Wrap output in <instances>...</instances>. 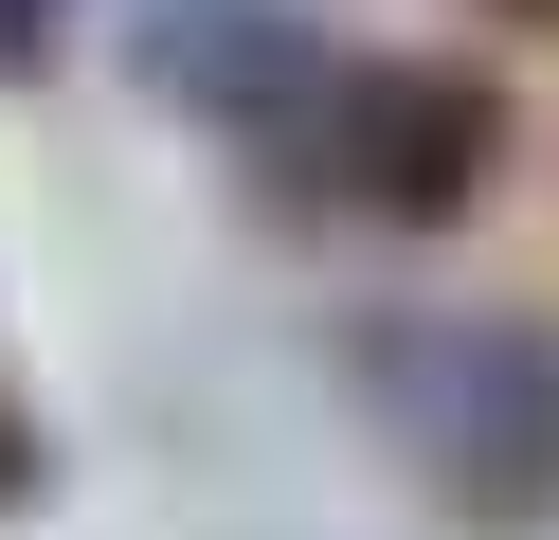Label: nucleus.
<instances>
[{
	"mask_svg": "<svg viewBox=\"0 0 559 540\" xmlns=\"http://www.w3.org/2000/svg\"><path fill=\"white\" fill-rule=\"evenodd\" d=\"M343 396L415 468L451 540H559V324L506 307H379L343 324Z\"/></svg>",
	"mask_w": 559,
	"mask_h": 540,
	"instance_id": "nucleus-1",
	"label": "nucleus"
},
{
	"mask_svg": "<svg viewBox=\"0 0 559 540\" xmlns=\"http://www.w3.org/2000/svg\"><path fill=\"white\" fill-rule=\"evenodd\" d=\"M506 180V91L451 55H325L307 127L253 163L271 216H361V235H451Z\"/></svg>",
	"mask_w": 559,
	"mask_h": 540,
	"instance_id": "nucleus-2",
	"label": "nucleus"
},
{
	"mask_svg": "<svg viewBox=\"0 0 559 540\" xmlns=\"http://www.w3.org/2000/svg\"><path fill=\"white\" fill-rule=\"evenodd\" d=\"M325 55H343V36H307L289 0H163L127 72H145V91L181 108V127H217V144H235V180H253L271 144L307 127V91H325Z\"/></svg>",
	"mask_w": 559,
	"mask_h": 540,
	"instance_id": "nucleus-3",
	"label": "nucleus"
},
{
	"mask_svg": "<svg viewBox=\"0 0 559 540\" xmlns=\"http://www.w3.org/2000/svg\"><path fill=\"white\" fill-rule=\"evenodd\" d=\"M55 36H73V0H0V91H37Z\"/></svg>",
	"mask_w": 559,
	"mask_h": 540,
	"instance_id": "nucleus-4",
	"label": "nucleus"
},
{
	"mask_svg": "<svg viewBox=\"0 0 559 540\" xmlns=\"http://www.w3.org/2000/svg\"><path fill=\"white\" fill-rule=\"evenodd\" d=\"M37 487H55V432L19 415V396H0V523H19V504H37Z\"/></svg>",
	"mask_w": 559,
	"mask_h": 540,
	"instance_id": "nucleus-5",
	"label": "nucleus"
},
{
	"mask_svg": "<svg viewBox=\"0 0 559 540\" xmlns=\"http://www.w3.org/2000/svg\"><path fill=\"white\" fill-rule=\"evenodd\" d=\"M469 19H506V36H559V0H469Z\"/></svg>",
	"mask_w": 559,
	"mask_h": 540,
	"instance_id": "nucleus-6",
	"label": "nucleus"
}]
</instances>
